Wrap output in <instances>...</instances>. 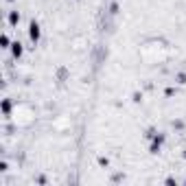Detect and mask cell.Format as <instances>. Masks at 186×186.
I'll use <instances>...</instances> for the list:
<instances>
[{
    "mask_svg": "<svg viewBox=\"0 0 186 186\" xmlns=\"http://www.w3.org/2000/svg\"><path fill=\"white\" fill-rule=\"evenodd\" d=\"M31 39H33V42H37V39H39V26L35 24V22L31 24Z\"/></svg>",
    "mask_w": 186,
    "mask_h": 186,
    "instance_id": "1",
    "label": "cell"
},
{
    "mask_svg": "<svg viewBox=\"0 0 186 186\" xmlns=\"http://www.w3.org/2000/svg\"><path fill=\"white\" fill-rule=\"evenodd\" d=\"M13 55H15V57L22 55V46H20V44H13Z\"/></svg>",
    "mask_w": 186,
    "mask_h": 186,
    "instance_id": "2",
    "label": "cell"
}]
</instances>
